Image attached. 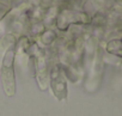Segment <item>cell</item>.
Listing matches in <instances>:
<instances>
[{"mask_svg": "<svg viewBox=\"0 0 122 116\" xmlns=\"http://www.w3.org/2000/svg\"><path fill=\"white\" fill-rule=\"evenodd\" d=\"M13 54L12 50L7 51L4 62H3V71H1V78H3V84L6 93L9 96H12L16 91L15 86V73H13Z\"/></svg>", "mask_w": 122, "mask_h": 116, "instance_id": "6da1fadb", "label": "cell"}]
</instances>
